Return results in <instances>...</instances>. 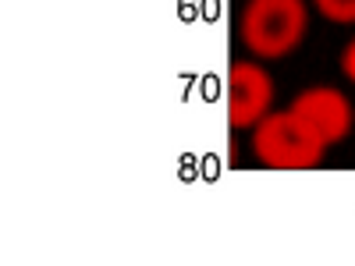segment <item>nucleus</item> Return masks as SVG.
<instances>
[{
  "label": "nucleus",
  "mask_w": 355,
  "mask_h": 266,
  "mask_svg": "<svg viewBox=\"0 0 355 266\" xmlns=\"http://www.w3.org/2000/svg\"><path fill=\"white\" fill-rule=\"evenodd\" d=\"M341 71L355 82V39H352V43L345 46V53H341Z\"/></svg>",
  "instance_id": "nucleus-6"
},
{
  "label": "nucleus",
  "mask_w": 355,
  "mask_h": 266,
  "mask_svg": "<svg viewBox=\"0 0 355 266\" xmlns=\"http://www.w3.org/2000/svg\"><path fill=\"white\" fill-rule=\"evenodd\" d=\"M327 150V139H323L302 114L277 110L266 114L263 121L252 128V153L263 167L274 170H306L316 167Z\"/></svg>",
  "instance_id": "nucleus-1"
},
{
  "label": "nucleus",
  "mask_w": 355,
  "mask_h": 266,
  "mask_svg": "<svg viewBox=\"0 0 355 266\" xmlns=\"http://www.w3.org/2000/svg\"><path fill=\"white\" fill-rule=\"evenodd\" d=\"M313 4L327 21H338V25L355 21V0H313Z\"/></svg>",
  "instance_id": "nucleus-5"
},
{
  "label": "nucleus",
  "mask_w": 355,
  "mask_h": 266,
  "mask_svg": "<svg viewBox=\"0 0 355 266\" xmlns=\"http://www.w3.org/2000/svg\"><path fill=\"white\" fill-rule=\"evenodd\" d=\"M309 33L306 0H249L242 11V43L263 57H288Z\"/></svg>",
  "instance_id": "nucleus-2"
},
{
  "label": "nucleus",
  "mask_w": 355,
  "mask_h": 266,
  "mask_svg": "<svg viewBox=\"0 0 355 266\" xmlns=\"http://www.w3.org/2000/svg\"><path fill=\"white\" fill-rule=\"evenodd\" d=\"M295 114H302L306 121L327 139V145L341 142L348 132H352V121H355V114H352V103L345 93H338V89L331 85H313V89H302L299 96H295L291 103Z\"/></svg>",
  "instance_id": "nucleus-4"
},
{
  "label": "nucleus",
  "mask_w": 355,
  "mask_h": 266,
  "mask_svg": "<svg viewBox=\"0 0 355 266\" xmlns=\"http://www.w3.org/2000/svg\"><path fill=\"white\" fill-rule=\"evenodd\" d=\"M274 100V78L259 64L234 61L227 71V125L231 128H256Z\"/></svg>",
  "instance_id": "nucleus-3"
}]
</instances>
